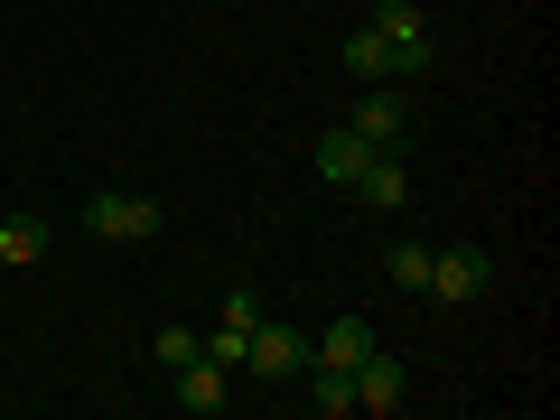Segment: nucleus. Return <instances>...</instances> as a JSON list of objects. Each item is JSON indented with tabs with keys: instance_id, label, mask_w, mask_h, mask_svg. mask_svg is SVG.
<instances>
[{
	"instance_id": "14",
	"label": "nucleus",
	"mask_w": 560,
	"mask_h": 420,
	"mask_svg": "<svg viewBox=\"0 0 560 420\" xmlns=\"http://www.w3.org/2000/svg\"><path fill=\"white\" fill-rule=\"evenodd\" d=\"M430 253H440V243H393V253H383L393 290H430Z\"/></svg>"
},
{
	"instance_id": "9",
	"label": "nucleus",
	"mask_w": 560,
	"mask_h": 420,
	"mask_svg": "<svg viewBox=\"0 0 560 420\" xmlns=\"http://www.w3.org/2000/svg\"><path fill=\"white\" fill-rule=\"evenodd\" d=\"M364 160H374V150H364L346 121H327V131H318V178H327V187H355V178H364Z\"/></svg>"
},
{
	"instance_id": "10",
	"label": "nucleus",
	"mask_w": 560,
	"mask_h": 420,
	"mask_svg": "<svg viewBox=\"0 0 560 420\" xmlns=\"http://www.w3.org/2000/svg\"><path fill=\"white\" fill-rule=\"evenodd\" d=\"M374 355V327L364 318H327L318 337H308V364H364Z\"/></svg>"
},
{
	"instance_id": "11",
	"label": "nucleus",
	"mask_w": 560,
	"mask_h": 420,
	"mask_svg": "<svg viewBox=\"0 0 560 420\" xmlns=\"http://www.w3.org/2000/svg\"><path fill=\"white\" fill-rule=\"evenodd\" d=\"M47 243H57V234H47L38 215H0V271H38Z\"/></svg>"
},
{
	"instance_id": "4",
	"label": "nucleus",
	"mask_w": 560,
	"mask_h": 420,
	"mask_svg": "<svg viewBox=\"0 0 560 420\" xmlns=\"http://www.w3.org/2000/svg\"><path fill=\"white\" fill-rule=\"evenodd\" d=\"M243 374L253 383H300L308 374V337L280 318H253V337H243Z\"/></svg>"
},
{
	"instance_id": "12",
	"label": "nucleus",
	"mask_w": 560,
	"mask_h": 420,
	"mask_svg": "<svg viewBox=\"0 0 560 420\" xmlns=\"http://www.w3.org/2000/svg\"><path fill=\"white\" fill-rule=\"evenodd\" d=\"M308 401H318V420H346L355 411V364H308Z\"/></svg>"
},
{
	"instance_id": "2",
	"label": "nucleus",
	"mask_w": 560,
	"mask_h": 420,
	"mask_svg": "<svg viewBox=\"0 0 560 420\" xmlns=\"http://www.w3.org/2000/svg\"><path fill=\"white\" fill-rule=\"evenodd\" d=\"M486 290H495V253H486V243H440V253H430V290H420V300L477 308Z\"/></svg>"
},
{
	"instance_id": "15",
	"label": "nucleus",
	"mask_w": 560,
	"mask_h": 420,
	"mask_svg": "<svg viewBox=\"0 0 560 420\" xmlns=\"http://www.w3.org/2000/svg\"><path fill=\"white\" fill-rule=\"evenodd\" d=\"M150 355H160V374H178V364L206 355V337H197V327H160V337H150Z\"/></svg>"
},
{
	"instance_id": "8",
	"label": "nucleus",
	"mask_w": 560,
	"mask_h": 420,
	"mask_svg": "<svg viewBox=\"0 0 560 420\" xmlns=\"http://www.w3.org/2000/svg\"><path fill=\"white\" fill-rule=\"evenodd\" d=\"M346 197L374 206V215H401V206H411V168H401V150H374V160H364V178L346 187Z\"/></svg>"
},
{
	"instance_id": "1",
	"label": "nucleus",
	"mask_w": 560,
	"mask_h": 420,
	"mask_svg": "<svg viewBox=\"0 0 560 420\" xmlns=\"http://www.w3.org/2000/svg\"><path fill=\"white\" fill-rule=\"evenodd\" d=\"M84 234H94V243H160L168 234V206L160 197H131V187H94V197H84Z\"/></svg>"
},
{
	"instance_id": "16",
	"label": "nucleus",
	"mask_w": 560,
	"mask_h": 420,
	"mask_svg": "<svg viewBox=\"0 0 560 420\" xmlns=\"http://www.w3.org/2000/svg\"><path fill=\"white\" fill-rule=\"evenodd\" d=\"M243 337H253V327H234V318H215V327H206V355H215L224 374H243Z\"/></svg>"
},
{
	"instance_id": "3",
	"label": "nucleus",
	"mask_w": 560,
	"mask_h": 420,
	"mask_svg": "<svg viewBox=\"0 0 560 420\" xmlns=\"http://www.w3.org/2000/svg\"><path fill=\"white\" fill-rule=\"evenodd\" d=\"M374 38H383V57H393V84H420L430 66H440V38H430V20H420L411 0H383Z\"/></svg>"
},
{
	"instance_id": "6",
	"label": "nucleus",
	"mask_w": 560,
	"mask_h": 420,
	"mask_svg": "<svg viewBox=\"0 0 560 420\" xmlns=\"http://www.w3.org/2000/svg\"><path fill=\"white\" fill-rule=\"evenodd\" d=\"M168 401H178L187 420H215L224 401H234V374H224L215 355H197V364H178V374H168Z\"/></svg>"
},
{
	"instance_id": "7",
	"label": "nucleus",
	"mask_w": 560,
	"mask_h": 420,
	"mask_svg": "<svg viewBox=\"0 0 560 420\" xmlns=\"http://www.w3.org/2000/svg\"><path fill=\"white\" fill-rule=\"evenodd\" d=\"M401 401H411V374H401V355H383V346H374V355L355 364V411H374V420H393Z\"/></svg>"
},
{
	"instance_id": "13",
	"label": "nucleus",
	"mask_w": 560,
	"mask_h": 420,
	"mask_svg": "<svg viewBox=\"0 0 560 420\" xmlns=\"http://www.w3.org/2000/svg\"><path fill=\"white\" fill-rule=\"evenodd\" d=\"M337 66H346V75H355V84H393V57H383V38H374V20H364V28H346V47H337Z\"/></svg>"
},
{
	"instance_id": "5",
	"label": "nucleus",
	"mask_w": 560,
	"mask_h": 420,
	"mask_svg": "<svg viewBox=\"0 0 560 420\" xmlns=\"http://www.w3.org/2000/svg\"><path fill=\"white\" fill-rule=\"evenodd\" d=\"M346 131H355L364 150H401V131H411V103H401L393 84H364V94L346 103Z\"/></svg>"
}]
</instances>
